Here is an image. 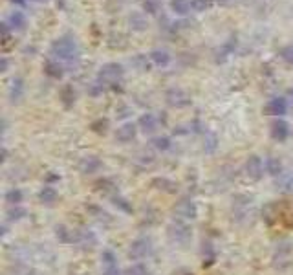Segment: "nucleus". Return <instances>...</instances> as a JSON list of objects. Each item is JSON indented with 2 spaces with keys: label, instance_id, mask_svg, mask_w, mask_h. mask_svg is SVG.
<instances>
[{
  "label": "nucleus",
  "instance_id": "nucleus-1",
  "mask_svg": "<svg viewBox=\"0 0 293 275\" xmlns=\"http://www.w3.org/2000/svg\"><path fill=\"white\" fill-rule=\"evenodd\" d=\"M50 55L55 61L66 62L68 66H72L74 62L79 59V46H77L76 39L72 35H64V37L55 39L50 46Z\"/></svg>",
  "mask_w": 293,
  "mask_h": 275
},
{
  "label": "nucleus",
  "instance_id": "nucleus-2",
  "mask_svg": "<svg viewBox=\"0 0 293 275\" xmlns=\"http://www.w3.org/2000/svg\"><path fill=\"white\" fill-rule=\"evenodd\" d=\"M123 74H125L123 64H119V62H106V64H103L101 70H99L98 81H101L105 86H114V84L121 83Z\"/></svg>",
  "mask_w": 293,
  "mask_h": 275
},
{
  "label": "nucleus",
  "instance_id": "nucleus-3",
  "mask_svg": "<svg viewBox=\"0 0 293 275\" xmlns=\"http://www.w3.org/2000/svg\"><path fill=\"white\" fill-rule=\"evenodd\" d=\"M167 233H169V238L176 242V244H187L189 240H191V228H189L187 224L183 220H174L169 229H167Z\"/></svg>",
  "mask_w": 293,
  "mask_h": 275
},
{
  "label": "nucleus",
  "instance_id": "nucleus-4",
  "mask_svg": "<svg viewBox=\"0 0 293 275\" xmlns=\"http://www.w3.org/2000/svg\"><path fill=\"white\" fill-rule=\"evenodd\" d=\"M174 215L180 220H195L198 216V207L191 198H181L176 206H174Z\"/></svg>",
  "mask_w": 293,
  "mask_h": 275
},
{
  "label": "nucleus",
  "instance_id": "nucleus-5",
  "mask_svg": "<svg viewBox=\"0 0 293 275\" xmlns=\"http://www.w3.org/2000/svg\"><path fill=\"white\" fill-rule=\"evenodd\" d=\"M165 99L167 103L174 108H183V107H189L191 105V96H189V92H185L183 88H169L165 94Z\"/></svg>",
  "mask_w": 293,
  "mask_h": 275
},
{
  "label": "nucleus",
  "instance_id": "nucleus-6",
  "mask_svg": "<svg viewBox=\"0 0 293 275\" xmlns=\"http://www.w3.org/2000/svg\"><path fill=\"white\" fill-rule=\"evenodd\" d=\"M130 257L136 260H139V259H145L147 255H151L152 253V242H151V238H136L134 242H132V246H130Z\"/></svg>",
  "mask_w": 293,
  "mask_h": 275
},
{
  "label": "nucleus",
  "instance_id": "nucleus-7",
  "mask_svg": "<svg viewBox=\"0 0 293 275\" xmlns=\"http://www.w3.org/2000/svg\"><path fill=\"white\" fill-rule=\"evenodd\" d=\"M246 173L251 180H260L264 175V163L262 158H258L256 154H251L246 161Z\"/></svg>",
  "mask_w": 293,
  "mask_h": 275
},
{
  "label": "nucleus",
  "instance_id": "nucleus-8",
  "mask_svg": "<svg viewBox=\"0 0 293 275\" xmlns=\"http://www.w3.org/2000/svg\"><path fill=\"white\" fill-rule=\"evenodd\" d=\"M264 112L270 116H284L288 112V99L286 98H273L264 107Z\"/></svg>",
  "mask_w": 293,
  "mask_h": 275
},
{
  "label": "nucleus",
  "instance_id": "nucleus-9",
  "mask_svg": "<svg viewBox=\"0 0 293 275\" xmlns=\"http://www.w3.org/2000/svg\"><path fill=\"white\" fill-rule=\"evenodd\" d=\"M137 134V125L136 123H125L116 130V139L119 143H130Z\"/></svg>",
  "mask_w": 293,
  "mask_h": 275
},
{
  "label": "nucleus",
  "instance_id": "nucleus-10",
  "mask_svg": "<svg viewBox=\"0 0 293 275\" xmlns=\"http://www.w3.org/2000/svg\"><path fill=\"white\" fill-rule=\"evenodd\" d=\"M103 167V161L99 160L98 156H84L83 160L79 161V171L83 175H94V173H99Z\"/></svg>",
  "mask_w": 293,
  "mask_h": 275
},
{
  "label": "nucleus",
  "instance_id": "nucleus-11",
  "mask_svg": "<svg viewBox=\"0 0 293 275\" xmlns=\"http://www.w3.org/2000/svg\"><path fill=\"white\" fill-rule=\"evenodd\" d=\"M290 136V125L284 119H275L271 123V138L275 141H286Z\"/></svg>",
  "mask_w": 293,
  "mask_h": 275
},
{
  "label": "nucleus",
  "instance_id": "nucleus-12",
  "mask_svg": "<svg viewBox=\"0 0 293 275\" xmlns=\"http://www.w3.org/2000/svg\"><path fill=\"white\" fill-rule=\"evenodd\" d=\"M151 187L158 189V191L169 193V195H173V193L178 191V183L173 182V180H171V178H167V176H158V178H152Z\"/></svg>",
  "mask_w": 293,
  "mask_h": 275
},
{
  "label": "nucleus",
  "instance_id": "nucleus-13",
  "mask_svg": "<svg viewBox=\"0 0 293 275\" xmlns=\"http://www.w3.org/2000/svg\"><path fill=\"white\" fill-rule=\"evenodd\" d=\"M158 118L154 114H143L139 118V121H137V127L145 132V134H152L154 130L158 129Z\"/></svg>",
  "mask_w": 293,
  "mask_h": 275
},
{
  "label": "nucleus",
  "instance_id": "nucleus-14",
  "mask_svg": "<svg viewBox=\"0 0 293 275\" xmlns=\"http://www.w3.org/2000/svg\"><path fill=\"white\" fill-rule=\"evenodd\" d=\"M57 198H59V193H57V189L52 187V185H44V187L40 189V193H39V200H40V204H44V206H53V204L57 202Z\"/></svg>",
  "mask_w": 293,
  "mask_h": 275
},
{
  "label": "nucleus",
  "instance_id": "nucleus-15",
  "mask_svg": "<svg viewBox=\"0 0 293 275\" xmlns=\"http://www.w3.org/2000/svg\"><path fill=\"white\" fill-rule=\"evenodd\" d=\"M44 74L53 77V79H60V77L64 76V68H62V64H60L59 61L50 59V61L44 62Z\"/></svg>",
  "mask_w": 293,
  "mask_h": 275
},
{
  "label": "nucleus",
  "instance_id": "nucleus-16",
  "mask_svg": "<svg viewBox=\"0 0 293 275\" xmlns=\"http://www.w3.org/2000/svg\"><path fill=\"white\" fill-rule=\"evenodd\" d=\"M151 61L158 68H165V66H169V62H171V54L167 50H154L151 54Z\"/></svg>",
  "mask_w": 293,
  "mask_h": 275
},
{
  "label": "nucleus",
  "instance_id": "nucleus-17",
  "mask_svg": "<svg viewBox=\"0 0 293 275\" xmlns=\"http://www.w3.org/2000/svg\"><path fill=\"white\" fill-rule=\"evenodd\" d=\"M60 103L64 105V108H72L76 103V90L72 84H64L60 90Z\"/></svg>",
  "mask_w": 293,
  "mask_h": 275
},
{
  "label": "nucleus",
  "instance_id": "nucleus-18",
  "mask_svg": "<svg viewBox=\"0 0 293 275\" xmlns=\"http://www.w3.org/2000/svg\"><path fill=\"white\" fill-rule=\"evenodd\" d=\"M24 96V81L20 77H15L11 83V90H9V99L11 103H19Z\"/></svg>",
  "mask_w": 293,
  "mask_h": 275
},
{
  "label": "nucleus",
  "instance_id": "nucleus-19",
  "mask_svg": "<svg viewBox=\"0 0 293 275\" xmlns=\"http://www.w3.org/2000/svg\"><path fill=\"white\" fill-rule=\"evenodd\" d=\"M86 211H88L98 222H101V224H110V222L114 220L112 215L106 213L105 209H101L99 206H86Z\"/></svg>",
  "mask_w": 293,
  "mask_h": 275
},
{
  "label": "nucleus",
  "instance_id": "nucleus-20",
  "mask_svg": "<svg viewBox=\"0 0 293 275\" xmlns=\"http://www.w3.org/2000/svg\"><path fill=\"white\" fill-rule=\"evenodd\" d=\"M8 24L11 26V30L22 31L26 28V24H28V20H26V15H24L22 11H13L8 19Z\"/></svg>",
  "mask_w": 293,
  "mask_h": 275
},
{
  "label": "nucleus",
  "instance_id": "nucleus-21",
  "mask_svg": "<svg viewBox=\"0 0 293 275\" xmlns=\"http://www.w3.org/2000/svg\"><path fill=\"white\" fill-rule=\"evenodd\" d=\"M128 24H130V28L134 31H145L147 30V26H149L145 15H143V13H137V11L128 17Z\"/></svg>",
  "mask_w": 293,
  "mask_h": 275
},
{
  "label": "nucleus",
  "instance_id": "nucleus-22",
  "mask_svg": "<svg viewBox=\"0 0 293 275\" xmlns=\"http://www.w3.org/2000/svg\"><path fill=\"white\" fill-rule=\"evenodd\" d=\"M218 147V138L216 134H213V132H209V130H205L203 132V151L207 154H213L215 151H216Z\"/></svg>",
  "mask_w": 293,
  "mask_h": 275
},
{
  "label": "nucleus",
  "instance_id": "nucleus-23",
  "mask_svg": "<svg viewBox=\"0 0 293 275\" xmlns=\"http://www.w3.org/2000/svg\"><path fill=\"white\" fill-rule=\"evenodd\" d=\"M110 202H112V204L117 207V209H121L123 213H132V211H134L132 204H130V202H128L125 196H121L119 193H117V195H112V196H110Z\"/></svg>",
  "mask_w": 293,
  "mask_h": 275
},
{
  "label": "nucleus",
  "instance_id": "nucleus-24",
  "mask_svg": "<svg viewBox=\"0 0 293 275\" xmlns=\"http://www.w3.org/2000/svg\"><path fill=\"white\" fill-rule=\"evenodd\" d=\"M171 9H173L176 15L185 17L191 11V2L189 0H171Z\"/></svg>",
  "mask_w": 293,
  "mask_h": 275
},
{
  "label": "nucleus",
  "instance_id": "nucleus-25",
  "mask_svg": "<svg viewBox=\"0 0 293 275\" xmlns=\"http://www.w3.org/2000/svg\"><path fill=\"white\" fill-rule=\"evenodd\" d=\"M266 171L271 176H280L282 175V161L278 160V158H275V156H270L266 160Z\"/></svg>",
  "mask_w": 293,
  "mask_h": 275
},
{
  "label": "nucleus",
  "instance_id": "nucleus-26",
  "mask_svg": "<svg viewBox=\"0 0 293 275\" xmlns=\"http://www.w3.org/2000/svg\"><path fill=\"white\" fill-rule=\"evenodd\" d=\"M24 195L20 189H17V187H13V189H9L6 195H4V200L8 202L9 206H20V202H22Z\"/></svg>",
  "mask_w": 293,
  "mask_h": 275
},
{
  "label": "nucleus",
  "instance_id": "nucleus-27",
  "mask_svg": "<svg viewBox=\"0 0 293 275\" xmlns=\"http://www.w3.org/2000/svg\"><path fill=\"white\" fill-rule=\"evenodd\" d=\"M6 215H8V220L13 222V220H20V218H24V216L28 215V211L20 206H9V209L6 211Z\"/></svg>",
  "mask_w": 293,
  "mask_h": 275
},
{
  "label": "nucleus",
  "instance_id": "nucleus-28",
  "mask_svg": "<svg viewBox=\"0 0 293 275\" xmlns=\"http://www.w3.org/2000/svg\"><path fill=\"white\" fill-rule=\"evenodd\" d=\"M98 185H99V189H101V191L105 193V195H108V196H112V195H117V185H116V183L112 182V180H99L98 182Z\"/></svg>",
  "mask_w": 293,
  "mask_h": 275
},
{
  "label": "nucleus",
  "instance_id": "nucleus-29",
  "mask_svg": "<svg viewBox=\"0 0 293 275\" xmlns=\"http://www.w3.org/2000/svg\"><path fill=\"white\" fill-rule=\"evenodd\" d=\"M233 40L231 42H226V44L222 46V48H218L216 50V62H224L229 57V55L233 54Z\"/></svg>",
  "mask_w": 293,
  "mask_h": 275
},
{
  "label": "nucleus",
  "instance_id": "nucleus-30",
  "mask_svg": "<svg viewBox=\"0 0 293 275\" xmlns=\"http://www.w3.org/2000/svg\"><path fill=\"white\" fill-rule=\"evenodd\" d=\"M101 259H103V266H105V270H117L116 255H114L110 250H105V252H103V255H101Z\"/></svg>",
  "mask_w": 293,
  "mask_h": 275
},
{
  "label": "nucleus",
  "instance_id": "nucleus-31",
  "mask_svg": "<svg viewBox=\"0 0 293 275\" xmlns=\"http://www.w3.org/2000/svg\"><path fill=\"white\" fill-rule=\"evenodd\" d=\"M151 145L154 147V149H158V151H169V149H171V139L167 136H156V138H152Z\"/></svg>",
  "mask_w": 293,
  "mask_h": 275
},
{
  "label": "nucleus",
  "instance_id": "nucleus-32",
  "mask_svg": "<svg viewBox=\"0 0 293 275\" xmlns=\"http://www.w3.org/2000/svg\"><path fill=\"white\" fill-rule=\"evenodd\" d=\"M278 185H280V189H290L293 185V173H282V175L278 176Z\"/></svg>",
  "mask_w": 293,
  "mask_h": 275
},
{
  "label": "nucleus",
  "instance_id": "nucleus-33",
  "mask_svg": "<svg viewBox=\"0 0 293 275\" xmlns=\"http://www.w3.org/2000/svg\"><path fill=\"white\" fill-rule=\"evenodd\" d=\"M278 55H280V59H282V61H286L288 64H293V44L280 48Z\"/></svg>",
  "mask_w": 293,
  "mask_h": 275
},
{
  "label": "nucleus",
  "instance_id": "nucleus-34",
  "mask_svg": "<svg viewBox=\"0 0 293 275\" xmlns=\"http://www.w3.org/2000/svg\"><path fill=\"white\" fill-rule=\"evenodd\" d=\"M125 275H147V268L145 264H132L125 270Z\"/></svg>",
  "mask_w": 293,
  "mask_h": 275
},
{
  "label": "nucleus",
  "instance_id": "nucleus-35",
  "mask_svg": "<svg viewBox=\"0 0 293 275\" xmlns=\"http://www.w3.org/2000/svg\"><path fill=\"white\" fill-rule=\"evenodd\" d=\"M189 2H191V8L198 11V13H202V11L209 8V0H189Z\"/></svg>",
  "mask_w": 293,
  "mask_h": 275
},
{
  "label": "nucleus",
  "instance_id": "nucleus-36",
  "mask_svg": "<svg viewBox=\"0 0 293 275\" xmlns=\"http://www.w3.org/2000/svg\"><path fill=\"white\" fill-rule=\"evenodd\" d=\"M106 129H108V119H98V121L92 123V130H94V132L105 134Z\"/></svg>",
  "mask_w": 293,
  "mask_h": 275
},
{
  "label": "nucleus",
  "instance_id": "nucleus-37",
  "mask_svg": "<svg viewBox=\"0 0 293 275\" xmlns=\"http://www.w3.org/2000/svg\"><path fill=\"white\" fill-rule=\"evenodd\" d=\"M134 64L139 70H143V72H145V70H151V64H149V61H147V57H145V55H137V57L134 59Z\"/></svg>",
  "mask_w": 293,
  "mask_h": 275
},
{
  "label": "nucleus",
  "instance_id": "nucleus-38",
  "mask_svg": "<svg viewBox=\"0 0 293 275\" xmlns=\"http://www.w3.org/2000/svg\"><path fill=\"white\" fill-rule=\"evenodd\" d=\"M143 9H145L147 13H152V15L159 11L158 4H156V0H145V2H143Z\"/></svg>",
  "mask_w": 293,
  "mask_h": 275
},
{
  "label": "nucleus",
  "instance_id": "nucleus-39",
  "mask_svg": "<svg viewBox=\"0 0 293 275\" xmlns=\"http://www.w3.org/2000/svg\"><path fill=\"white\" fill-rule=\"evenodd\" d=\"M105 90V84L101 83V81H96V83L90 84V94L92 96H99L101 92Z\"/></svg>",
  "mask_w": 293,
  "mask_h": 275
},
{
  "label": "nucleus",
  "instance_id": "nucleus-40",
  "mask_svg": "<svg viewBox=\"0 0 293 275\" xmlns=\"http://www.w3.org/2000/svg\"><path fill=\"white\" fill-rule=\"evenodd\" d=\"M8 66H9V62L6 57H2L0 59V72H8Z\"/></svg>",
  "mask_w": 293,
  "mask_h": 275
},
{
  "label": "nucleus",
  "instance_id": "nucleus-41",
  "mask_svg": "<svg viewBox=\"0 0 293 275\" xmlns=\"http://www.w3.org/2000/svg\"><path fill=\"white\" fill-rule=\"evenodd\" d=\"M46 182H59V175H53V173H50V175H46Z\"/></svg>",
  "mask_w": 293,
  "mask_h": 275
},
{
  "label": "nucleus",
  "instance_id": "nucleus-42",
  "mask_svg": "<svg viewBox=\"0 0 293 275\" xmlns=\"http://www.w3.org/2000/svg\"><path fill=\"white\" fill-rule=\"evenodd\" d=\"M6 160H8V151H6V147H2V158H0V161L4 163Z\"/></svg>",
  "mask_w": 293,
  "mask_h": 275
},
{
  "label": "nucleus",
  "instance_id": "nucleus-43",
  "mask_svg": "<svg viewBox=\"0 0 293 275\" xmlns=\"http://www.w3.org/2000/svg\"><path fill=\"white\" fill-rule=\"evenodd\" d=\"M220 6H229V4H233L234 0H216Z\"/></svg>",
  "mask_w": 293,
  "mask_h": 275
},
{
  "label": "nucleus",
  "instance_id": "nucleus-44",
  "mask_svg": "<svg viewBox=\"0 0 293 275\" xmlns=\"http://www.w3.org/2000/svg\"><path fill=\"white\" fill-rule=\"evenodd\" d=\"M13 4H17V6H26V0H11Z\"/></svg>",
  "mask_w": 293,
  "mask_h": 275
},
{
  "label": "nucleus",
  "instance_id": "nucleus-45",
  "mask_svg": "<svg viewBox=\"0 0 293 275\" xmlns=\"http://www.w3.org/2000/svg\"><path fill=\"white\" fill-rule=\"evenodd\" d=\"M33 2H44V0H33Z\"/></svg>",
  "mask_w": 293,
  "mask_h": 275
},
{
  "label": "nucleus",
  "instance_id": "nucleus-46",
  "mask_svg": "<svg viewBox=\"0 0 293 275\" xmlns=\"http://www.w3.org/2000/svg\"><path fill=\"white\" fill-rule=\"evenodd\" d=\"M156 2H158V0H156Z\"/></svg>",
  "mask_w": 293,
  "mask_h": 275
}]
</instances>
